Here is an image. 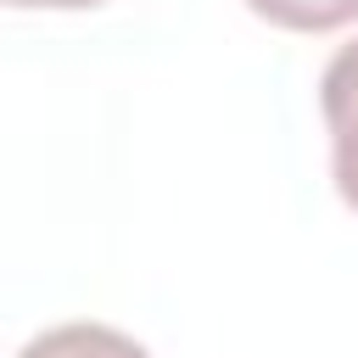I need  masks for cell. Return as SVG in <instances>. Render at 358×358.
<instances>
[{
	"mask_svg": "<svg viewBox=\"0 0 358 358\" xmlns=\"http://www.w3.org/2000/svg\"><path fill=\"white\" fill-rule=\"evenodd\" d=\"M6 6H17V11H34V6H45V11H84V6H101V0H6Z\"/></svg>",
	"mask_w": 358,
	"mask_h": 358,
	"instance_id": "obj_4",
	"label": "cell"
},
{
	"mask_svg": "<svg viewBox=\"0 0 358 358\" xmlns=\"http://www.w3.org/2000/svg\"><path fill=\"white\" fill-rule=\"evenodd\" d=\"M319 112L330 129V179L336 196L358 213V39L341 45L319 73Z\"/></svg>",
	"mask_w": 358,
	"mask_h": 358,
	"instance_id": "obj_1",
	"label": "cell"
},
{
	"mask_svg": "<svg viewBox=\"0 0 358 358\" xmlns=\"http://www.w3.org/2000/svg\"><path fill=\"white\" fill-rule=\"evenodd\" d=\"M17 358H151L134 336L95 324V319H73V324H50L34 341H22Z\"/></svg>",
	"mask_w": 358,
	"mask_h": 358,
	"instance_id": "obj_2",
	"label": "cell"
},
{
	"mask_svg": "<svg viewBox=\"0 0 358 358\" xmlns=\"http://www.w3.org/2000/svg\"><path fill=\"white\" fill-rule=\"evenodd\" d=\"M246 11L291 34H330L358 22V0H246Z\"/></svg>",
	"mask_w": 358,
	"mask_h": 358,
	"instance_id": "obj_3",
	"label": "cell"
}]
</instances>
